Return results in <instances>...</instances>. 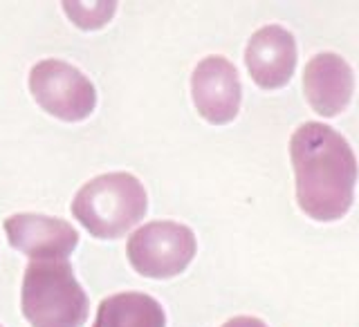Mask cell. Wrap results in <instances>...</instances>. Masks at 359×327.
<instances>
[{
	"mask_svg": "<svg viewBox=\"0 0 359 327\" xmlns=\"http://www.w3.org/2000/svg\"><path fill=\"white\" fill-rule=\"evenodd\" d=\"M301 211L319 222L344 218L353 207L357 184L355 153L339 132L319 121H308L290 139Z\"/></svg>",
	"mask_w": 359,
	"mask_h": 327,
	"instance_id": "1",
	"label": "cell"
},
{
	"mask_svg": "<svg viewBox=\"0 0 359 327\" xmlns=\"http://www.w3.org/2000/svg\"><path fill=\"white\" fill-rule=\"evenodd\" d=\"M149 197L142 182L130 173H106L79 188L72 200V216L90 235L115 240L137 224Z\"/></svg>",
	"mask_w": 359,
	"mask_h": 327,
	"instance_id": "2",
	"label": "cell"
},
{
	"mask_svg": "<svg viewBox=\"0 0 359 327\" xmlns=\"http://www.w3.org/2000/svg\"><path fill=\"white\" fill-rule=\"evenodd\" d=\"M90 300L67 260H32L22 278V314L32 327H83Z\"/></svg>",
	"mask_w": 359,
	"mask_h": 327,
	"instance_id": "3",
	"label": "cell"
},
{
	"mask_svg": "<svg viewBox=\"0 0 359 327\" xmlns=\"http://www.w3.org/2000/svg\"><path fill=\"white\" fill-rule=\"evenodd\" d=\"M198 249L189 227L155 220L140 227L126 242V256L137 274L146 278H173L182 274Z\"/></svg>",
	"mask_w": 359,
	"mask_h": 327,
	"instance_id": "4",
	"label": "cell"
},
{
	"mask_svg": "<svg viewBox=\"0 0 359 327\" xmlns=\"http://www.w3.org/2000/svg\"><path fill=\"white\" fill-rule=\"evenodd\" d=\"M29 90L45 112L63 121H81L97 106V92L90 78L65 61L48 59L34 65Z\"/></svg>",
	"mask_w": 359,
	"mask_h": 327,
	"instance_id": "5",
	"label": "cell"
},
{
	"mask_svg": "<svg viewBox=\"0 0 359 327\" xmlns=\"http://www.w3.org/2000/svg\"><path fill=\"white\" fill-rule=\"evenodd\" d=\"M191 95L202 119L216 126L233 121L243 95L238 70L224 56H207L191 76Z\"/></svg>",
	"mask_w": 359,
	"mask_h": 327,
	"instance_id": "6",
	"label": "cell"
},
{
	"mask_svg": "<svg viewBox=\"0 0 359 327\" xmlns=\"http://www.w3.org/2000/svg\"><path fill=\"white\" fill-rule=\"evenodd\" d=\"M9 244L32 260H65L74 251L79 233L61 218L16 213L5 220Z\"/></svg>",
	"mask_w": 359,
	"mask_h": 327,
	"instance_id": "7",
	"label": "cell"
},
{
	"mask_svg": "<svg viewBox=\"0 0 359 327\" xmlns=\"http://www.w3.org/2000/svg\"><path fill=\"white\" fill-rule=\"evenodd\" d=\"M355 74L339 54L321 52L312 56L303 70V92L308 104L321 117L339 115L351 104Z\"/></svg>",
	"mask_w": 359,
	"mask_h": 327,
	"instance_id": "8",
	"label": "cell"
},
{
	"mask_svg": "<svg viewBox=\"0 0 359 327\" xmlns=\"http://www.w3.org/2000/svg\"><path fill=\"white\" fill-rule=\"evenodd\" d=\"M245 63L256 85L265 90L287 85L297 67L294 36L278 25H267L258 29L247 43Z\"/></svg>",
	"mask_w": 359,
	"mask_h": 327,
	"instance_id": "9",
	"label": "cell"
},
{
	"mask_svg": "<svg viewBox=\"0 0 359 327\" xmlns=\"http://www.w3.org/2000/svg\"><path fill=\"white\" fill-rule=\"evenodd\" d=\"M93 327H166V314L149 294L123 291L101 300Z\"/></svg>",
	"mask_w": 359,
	"mask_h": 327,
	"instance_id": "10",
	"label": "cell"
},
{
	"mask_svg": "<svg viewBox=\"0 0 359 327\" xmlns=\"http://www.w3.org/2000/svg\"><path fill=\"white\" fill-rule=\"evenodd\" d=\"M222 327H267V325L261 319H254V316H236L224 323Z\"/></svg>",
	"mask_w": 359,
	"mask_h": 327,
	"instance_id": "11",
	"label": "cell"
}]
</instances>
